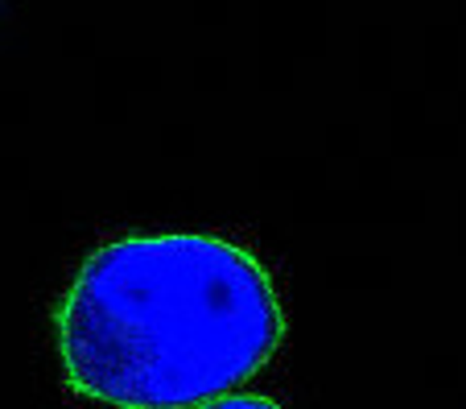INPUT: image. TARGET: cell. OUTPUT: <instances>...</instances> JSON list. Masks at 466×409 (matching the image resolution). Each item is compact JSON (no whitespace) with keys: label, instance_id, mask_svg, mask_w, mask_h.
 <instances>
[{"label":"cell","instance_id":"cell-1","mask_svg":"<svg viewBox=\"0 0 466 409\" xmlns=\"http://www.w3.org/2000/svg\"><path fill=\"white\" fill-rule=\"evenodd\" d=\"M66 389L120 409L219 405L268 368L285 314L264 265L203 231L96 249L58 302Z\"/></svg>","mask_w":466,"mask_h":409}]
</instances>
